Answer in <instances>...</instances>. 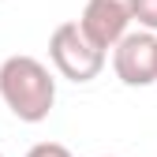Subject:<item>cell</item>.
I'll return each instance as SVG.
<instances>
[{
  "label": "cell",
  "instance_id": "obj_1",
  "mask_svg": "<svg viewBox=\"0 0 157 157\" xmlns=\"http://www.w3.org/2000/svg\"><path fill=\"white\" fill-rule=\"evenodd\" d=\"M0 97L23 124H41L56 105V78L37 56H8L0 64Z\"/></svg>",
  "mask_w": 157,
  "mask_h": 157
},
{
  "label": "cell",
  "instance_id": "obj_2",
  "mask_svg": "<svg viewBox=\"0 0 157 157\" xmlns=\"http://www.w3.org/2000/svg\"><path fill=\"white\" fill-rule=\"evenodd\" d=\"M49 56L56 71L71 82H90V78L101 75L105 67V52L86 41V34L78 30V23H60L49 37Z\"/></svg>",
  "mask_w": 157,
  "mask_h": 157
},
{
  "label": "cell",
  "instance_id": "obj_3",
  "mask_svg": "<svg viewBox=\"0 0 157 157\" xmlns=\"http://www.w3.org/2000/svg\"><path fill=\"white\" fill-rule=\"evenodd\" d=\"M112 71L124 86L157 82V37L146 30H127L112 45Z\"/></svg>",
  "mask_w": 157,
  "mask_h": 157
},
{
  "label": "cell",
  "instance_id": "obj_4",
  "mask_svg": "<svg viewBox=\"0 0 157 157\" xmlns=\"http://www.w3.org/2000/svg\"><path fill=\"white\" fill-rule=\"evenodd\" d=\"M135 23V0H86L82 15H78V30L86 41L109 52Z\"/></svg>",
  "mask_w": 157,
  "mask_h": 157
},
{
  "label": "cell",
  "instance_id": "obj_5",
  "mask_svg": "<svg viewBox=\"0 0 157 157\" xmlns=\"http://www.w3.org/2000/svg\"><path fill=\"white\" fill-rule=\"evenodd\" d=\"M135 23L146 34H157V0H135Z\"/></svg>",
  "mask_w": 157,
  "mask_h": 157
},
{
  "label": "cell",
  "instance_id": "obj_6",
  "mask_svg": "<svg viewBox=\"0 0 157 157\" xmlns=\"http://www.w3.org/2000/svg\"><path fill=\"white\" fill-rule=\"evenodd\" d=\"M26 157H71V150L60 146V142H37V146L26 150Z\"/></svg>",
  "mask_w": 157,
  "mask_h": 157
},
{
  "label": "cell",
  "instance_id": "obj_7",
  "mask_svg": "<svg viewBox=\"0 0 157 157\" xmlns=\"http://www.w3.org/2000/svg\"><path fill=\"white\" fill-rule=\"evenodd\" d=\"M0 157H4V153H0Z\"/></svg>",
  "mask_w": 157,
  "mask_h": 157
},
{
  "label": "cell",
  "instance_id": "obj_8",
  "mask_svg": "<svg viewBox=\"0 0 157 157\" xmlns=\"http://www.w3.org/2000/svg\"><path fill=\"white\" fill-rule=\"evenodd\" d=\"M105 157H109V153H105Z\"/></svg>",
  "mask_w": 157,
  "mask_h": 157
}]
</instances>
